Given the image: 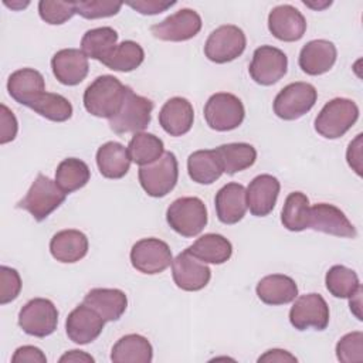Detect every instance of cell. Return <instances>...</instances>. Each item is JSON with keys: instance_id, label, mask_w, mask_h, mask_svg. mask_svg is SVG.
Returning a JSON list of instances; mask_svg holds the SVG:
<instances>
[{"instance_id": "obj_51", "label": "cell", "mask_w": 363, "mask_h": 363, "mask_svg": "<svg viewBox=\"0 0 363 363\" xmlns=\"http://www.w3.org/2000/svg\"><path fill=\"white\" fill-rule=\"evenodd\" d=\"M303 4L305 6H308V7H311V9H313V10H323V9H326V7H329L330 4H332V1H318V3H313V1H306V0H303Z\"/></svg>"}, {"instance_id": "obj_41", "label": "cell", "mask_w": 363, "mask_h": 363, "mask_svg": "<svg viewBox=\"0 0 363 363\" xmlns=\"http://www.w3.org/2000/svg\"><path fill=\"white\" fill-rule=\"evenodd\" d=\"M122 9V3L119 1H108V0H88V1H75L77 14L84 18L95 20L111 17L119 13Z\"/></svg>"}, {"instance_id": "obj_18", "label": "cell", "mask_w": 363, "mask_h": 363, "mask_svg": "<svg viewBox=\"0 0 363 363\" xmlns=\"http://www.w3.org/2000/svg\"><path fill=\"white\" fill-rule=\"evenodd\" d=\"M268 30L281 41H298L306 31V20L303 14L294 6L281 4L269 11Z\"/></svg>"}, {"instance_id": "obj_17", "label": "cell", "mask_w": 363, "mask_h": 363, "mask_svg": "<svg viewBox=\"0 0 363 363\" xmlns=\"http://www.w3.org/2000/svg\"><path fill=\"white\" fill-rule=\"evenodd\" d=\"M105 320L102 316L84 302L72 309L65 320V330L69 340L77 345L94 342L104 330Z\"/></svg>"}, {"instance_id": "obj_49", "label": "cell", "mask_w": 363, "mask_h": 363, "mask_svg": "<svg viewBox=\"0 0 363 363\" xmlns=\"http://www.w3.org/2000/svg\"><path fill=\"white\" fill-rule=\"evenodd\" d=\"M65 362H69V363H94L95 359L91 354H88L82 350L74 349V350H69V352L64 353L60 357V363H65Z\"/></svg>"}, {"instance_id": "obj_44", "label": "cell", "mask_w": 363, "mask_h": 363, "mask_svg": "<svg viewBox=\"0 0 363 363\" xmlns=\"http://www.w3.org/2000/svg\"><path fill=\"white\" fill-rule=\"evenodd\" d=\"M18 130V123L14 113L4 105H0V143L6 145L14 140Z\"/></svg>"}, {"instance_id": "obj_39", "label": "cell", "mask_w": 363, "mask_h": 363, "mask_svg": "<svg viewBox=\"0 0 363 363\" xmlns=\"http://www.w3.org/2000/svg\"><path fill=\"white\" fill-rule=\"evenodd\" d=\"M30 108L52 122H65L72 116L71 102L60 94L44 92Z\"/></svg>"}, {"instance_id": "obj_36", "label": "cell", "mask_w": 363, "mask_h": 363, "mask_svg": "<svg viewBox=\"0 0 363 363\" xmlns=\"http://www.w3.org/2000/svg\"><path fill=\"white\" fill-rule=\"evenodd\" d=\"M309 199L302 191H292L285 199L281 221L289 231H303L309 228Z\"/></svg>"}, {"instance_id": "obj_47", "label": "cell", "mask_w": 363, "mask_h": 363, "mask_svg": "<svg viewBox=\"0 0 363 363\" xmlns=\"http://www.w3.org/2000/svg\"><path fill=\"white\" fill-rule=\"evenodd\" d=\"M346 159L349 166L360 176L362 174V133H359L354 140L349 143Z\"/></svg>"}, {"instance_id": "obj_40", "label": "cell", "mask_w": 363, "mask_h": 363, "mask_svg": "<svg viewBox=\"0 0 363 363\" xmlns=\"http://www.w3.org/2000/svg\"><path fill=\"white\" fill-rule=\"evenodd\" d=\"M38 14L41 20H44L48 24H52V26L64 24L74 14H77L75 1L41 0L38 1Z\"/></svg>"}, {"instance_id": "obj_16", "label": "cell", "mask_w": 363, "mask_h": 363, "mask_svg": "<svg viewBox=\"0 0 363 363\" xmlns=\"http://www.w3.org/2000/svg\"><path fill=\"white\" fill-rule=\"evenodd\" d=\"M309 228L335 237L354 238L357 235L354 225L345 213L333 204L318 203L309 210Z\"/></svg>"}, {"instance_id": "obj_9", "label": "cell", "mask_w": 363, "mask_h": 363, "mask_svg": "<svg viewBox=\"0 0 363 363\" xmlns=\"http://www.w3.org/2000/svg\"><path fill=\"white\" fill-rule=\"evenodd\" d=\"M247 45L244 31L234 24H224L210 33L204 44L206 57L216 64H225L238 58Z\"/></svg>"}, {"instance_id": "obj_48", "label": "cell", "mask_w": 363, "mask_h": 363, "mask_svg": "<svg viewBox=\"0 0 363 363\" xmlns=\"http://www.w3.org/2000/svg\"><path fill=\"white\" fill-rule=\"evenodd\" d=\"M258 362H277V363H285V362H296V357L291 354L289 352L284 349H269L262 356L258 357Z\"/></svg>"}, {"instance_id": "obj_6", "label": "cell", "mask_w": 363, "mask_h": 363, "mask_svg": "<svg viewBox=\"0 0 363 363\" xmlns=\"http://www.w3.org/2000/svg\"><path fill=\"white\" fill-rule=\"evenodd\" d=\"M153 102L142 95H138L129 86L121 109L109 121V128L115 133H139L146 129L152 119Z\"/></svg>"}, {"instance_id": "obj_13", "label": "cell", "mask_w": 363, "mask_h": 363, "mask_svg": "<svg viewBox=\"0 0 363 363\" xmlns=\"http://www.w3.org/2000/svg\"><path fill=\"white\" fill-rule=\"evenodd\" d=\"M289 322L298 330H323L329 325V306L319 294L301 295L289 311Z\"/></svg>"}, {"instance_id": "obj_38", "label": "cell", "mask_w": 363, "mask_h": 363, "mask_svg": "<svg viewBox=\"0 0 363 363\" xmlns=\"http://www.w3.org/2000/svg\"><path fill=\"white\" fill-rule=\"evenodd\" d=\"M325 284L335 298H350L360 288L357 274L345 265L330 267L326 272Z\"/></svg>"}, {"instance_id": "obj_28", "label": "cell", "mask_w": 363, "mask_h": 363, "mask_svg": "<svg viewBox=\"0 0 363 363\" xmlns=\"http://www.w3.org/2000/svg\"><path fill=\"white\" fill-rule=\"evenodd\" d=\"M128 147L119 142H106L96 150V166L106 179H122L130 167Z\"/></svg>"}, {"instance_id": "obj_10", "label": "cell", "mask_w": 363, "mask_h": 363, "mask_svg": "<svg viewBox=\"0 0 363 363\" xmlns=\"http://www.w3.org/2000/svg\"><path fill=\"white\" fill-rule=\"evenodd\" d=\"M57 325L58 311L50 299H30L18 312V326L30 336H50L55 332Z\"/></svg>"}, {"instance_id": "obj_32", "label": "cell", "mask_w": 363, "mask_h": 363, "mask_svg": "<svg viewBox=\"0 0 363 363\" xmlns=\"http://www.w3.org/2000/svg\"><path fill=\"white\" fill-rule=\"evenodd\" d=\"M216 152L223 164V170L227 174H235L241 170H245L251 167L257 160L255 147L244 142L221 145L216 149Z\"/></svg>"}, {"instance_id": "obj_25", "label": "cell", "mask_w": 363, "mask_h": 363, "mask_svg": "<svg viewBox=\"0 0 363 363\" xmlns=\"http://www.w3.org/2000/svg\"><path fill=\"white\" fill-rule=\"evenodd\" d=\"M84 303L95 309L105 322H115L125 313L128 298L116 288H94L84 296Z\"/></svg>"}, {"instance_id": "obj_15", "label": "cell", "mask_w": 363, "mask_h": 363, "mask_svg": "<svg viewBox=\"0 0 363 363\" xmlns=\"http://www.w3.org/2000/svg\"><path fill=\"white\" fill-rule=\"evenodd\" d=\"M172 275L177 288L194 292L207 286L211 278V271L186 248L172 261Z\"/></svg>"}, {"instance_id": "obj_43", "label": "cell", "mask_w": 363, "mask_h": 363, "mask_svg": "<svg viewBox=\"0 0 363 363\" xmlns=\"http://www.w3.org/2000/svg\"><path fill=\"white\" fill-rule=\"evenodd\" d=\"M21 291V278L14 268L0 267V303L6 305L14 301Z\"/></svg>"}, {"instance_id": "obj_11", "label": "cell", "mask_w": 363, "mask_h": 363, "mask_svg": "<svg viewBox=\"0 0 363 363\" xmlns=\"http://www.w3.org/2000/svg\"><path fill=\"white\" fill-rule=\"evenodd\" d=\"M172 261V250L167 242L155 237L136 241L130 250L132 267L142 274H160L170 267Z\"/></svg>"}, {"instance_id": "obj_42", "label": "cell", "mask_w": 363, "mask_h": 363, "mask_svg": "<svg viewBox=\"0 0 363 363\" xmlns=\"http://www.w3.org/2000/svg\"><path fill=\"white\" fill-rule=\"evenodd\" d=\"M336 357L343 363L363 360V333L356 330L345 335L336 343Z\"/></svg>"}, {"instance_id": "obj_20", "label": "cell", "mask_w": 363, "mask_h": 363, "mask_svg": "<svg viewBox=\"0 0 363 363\" xmlns=\"http://www.w3.org/2000/svg\"><path fill=\"white\" fill-rule=\"evenodd\" d=\"M279 189L281 184L272 174H259L254 177L245 189L250 213L255 217L268 216L277 204Z\"/></svg>"}, {"instance_id": "obj_24", "label": "cell", "mask_w": 363, "mask_h": 363, "mask_svg": "<svg viewBox=\"0 0 363 363\" xmlns=\"http://www.w3.org/2000/svg\"><path fill=\"white\" fill-rule=\"evenodd\" d=\"M194 121V111L191 104L182 96H173L164 102L159 112V123L162 129L170 136L186 135Z\"/></svg>"}, {"instance_id": "obj_46", "label": "cell", "mask_w": 363, "mask_h": 363, "mask_svg": "<svg viewBox=\"0 0 363 363\" xmlns=\"http://www.w3.org/2000/svg\"><path fill=\"white\" fill-rule=\"evenodd\" d=\"M11 362L13 363H47V357L45 354L41 352V349L35 347V346H20L16 349L14 354L11 356Z\"/></svg>"}, {"instance_id": "obj_26", "label": "cell", "mask_w": 363, "mask_h": 363, "mask_svg": "<svg viewBox=\"0 0 363 363\" xmlns=\"http://www.w3.org/2000/svg\"><path fill=\"white\" fill-rule=\"evenodd\" d=\"M88 238L79 230H61L50 241L51 255L64 264H72L82 259L88 252Z\"/></svg>"}, {"instance_id": "obj_52", "label": "cell", "mask_w": 363, "mask_h": 363, "mask_svg": "<svg viewBox=\"0 0 363 363\" xmlns=\"http://www.w3.org/2000/svg\"><path fill=\"white\" fill-rule=\"evenodd\" d=\"M4 4H6V6H9V7H11V9H14V10H18V9H24L26 6H28V1H26V3H23V1L9 3V1H6V0H4Z\"/></svg>"}, {"instance_id": "obj_1", "label": "cell", "mask_w": 363, "mask_h": 363, "mask_svg": "<svg viewBox=\"0 0 363 363\" xmlns=\"http://www.w3.org/2000/svg\"><path fill=\"white\" fill-rule=\"evenodd\" d=\"M128 88L113 75H99L86 86L84 106L96 118L111 119L121 109Z\"/></svg>"}, {"instance_id": "obj_19", "label": "cell", "mask_w": 363, "mask_h": 363, "mask_svg": "<svg viewBox=\"0 0 363 363\" xmlns=\"http://www.w3.org/2000/svg\"><path fill=\"white\" fill-rule=\"evenodd\" d=\"M51 68L58 82L74 86L88 75V57L78 48H64L52 55Z\"/></svg>"}, {"instance_id": "obj_14", "label": "cell", "mask_w": 363, "mask_h": 363, "mask_svg": "<svg viewBox=\"0 0 363 363\" xmlns=\"http://www.w3.org/2000/svg\"><path fill=\"white\" fill-rule=\"evenodd\" d=\"M201 30V17L191 9H182L170 14L160 23L150 27L153 37L162 41H187L199 34Z\"/></svg>"}, {"instance_id": "obj_23", "label": "cell", "mask_w": 363, "mask_h": 363, "mask_svg": "<svg viewBox=\"0 0 363 363\" xmlns=\"http://www.w3.org/2000/svg\"><path fill=\"white\" fill-rule=\"evenodd\" d=\"M214 206L217 218L223 224H237L242 220L248 208L245 187L235 182L227 183L216 193Z\"/></svg>"}, {"instance_id": "obj_35", "label": "cell", "mask_w": 363, "mask_h": 363, "mask_svg": "<svg viewBox=\"0 0 363 363\" xmlns=\"http://www.w3.org/2000/svg\"><path fill=\"white\" fill-rule=\"evenodd\" d=\"M143 60V48L132 40H125L121 44H116V47L104 58L102 64L112 71L130 72L136 69Z\"/></svg>"}, {"instance_id": "obj_34", "label": "cell", "mask_w": 363, "mask_h": 363, "mask_svg": "<svg viewBox=\"0 0 363 363\" xmlns=\"http://www.w3.org/2000/svg\"><path fill=\"white\" fill-rule=\"evenodd\" d=\"M118 33L112 27H96L88 30L81 40V51L99 62L116 47Z\"/></svg>"}, {"instance_id": "obj_2", "label": "cell", "mask_w": 363, "mask_h": 363, "mask_svg": "<svg viewBox=\"0 0 363 363\" xmlns=\"http://www.w3.org/2000/svg\"><path fill=\"white\" fill-rule=\"evenodd\" d=\"M359 108L347 98H333L323 105L315 119V130L326 139L343 136L357 121Z\"/></svg>"}, {"instance_id": "obj_4", "label": "cell", "mask_w": 363, "mask_h": 363, "mask_svg": "<svg viewBox=\"0 0 363 363\" xmlns=\"http://www.w3.org/2000/svg\"><path fill=\"white\" fill-rule=\"evenodd\" d=\"M139 182L150 197H164L179 179V164L173 152H164L153 163L139 167Z\"/></svg>"}, {"instance_id": "obj_3", "label": "cell", "mask_w": 363, "mask_h": 363, "mask_svg": "<svg viewBox=\"0 0 363 363\" xmlns=\"http://www.w3.org/2000/svg\"><path fill=\"white\" fill-rule=\"evenodd\" d=\"M65 196L55 182L38 173L24 199L17 203V207L28 211L34 220L43 221L65 201Z\"/></svg>"}, {"instance_id": "obj_22", "label": "cell", "mask_w": 363, "mask_h": 363, "mask_svg": "<svg viewBox=\"0 0 363 363\" xmlns=\"http://www.w3.org/2000/svg\"><path fill=\"white\" fill-rule=\"evenodd\" d=\"M7 91L16 102L30 108L45 92L44 77L34 68L17 69L9 77Z\"/></svg>"}, {"instance_id": "obj_8", "label": "cell", "mask_w": 363, "mask_h": 363, "mask_svg": "<svg viewBox=\"0 0 363 363\" xmlns=\"http://www.w3.org/2000/svg\"><path fill=\"white\" fill-rule=\"evenodd\" d=\"M318 98L316 88L309 82H292L284 86L274 99V112L284 121H295L309 112Z\"/></svg>"}, {"instance_id": "obj_45", "label": "cell", "mask_w": 363, "mask_h": 363, "mask_svg": "<svg viewBox=\"0 0 363 363\" xmlns=\"http://www.w3.org/2000/svg\"><path fill=\"white\" fill-rule=\"evenodd\" d=\"M129 7L136 10L140 14H159L162 11H166L172 6L176 4V1H160V0H138V1H128Z\"/></svg>"}, {"instance_id": "obj_31", "label": "cell", "mask_w": 363, "mask_h": 363, "mask_svg": "<svg viewBox=\"0 0 363 363\" xmlns=\"http://www.w3.org/2000/svg\"><path fill=\"white\" fill-rule=\"evenodd\" d=\"M187 172L190 179L199 184H211L224 173L216 149L193 152L187 159Z\"/></svg>"}, {"instance_id": "obj_5", "label": "cell", "mask_w": 363, "mask_h": 363, "mask_svg": "<svg viewBox=\"0 0 363 363\" xmlns=\"http://www.w3.org/2000/svg\"><path fill=\"white\" fill-rule=\"evenodd\" d=\"M166 220L177 234L196 237L207 224V207L199 197H180L167 207Z\"/></svg>"}, {"instance_id": "obj_7", "label": "cell", "mask_w": 363, "mask_h": 363, "mask_svg": "<svg viewBox=\"0 0 363 363\" xmlns=\"http://www.w3.org/2000/svg\"><path fill=\"white\" fill-rule=\"evenodd\" d=\"M245 116L241 99L228 92L211 95L204 105V119L207 125L218 132H227L238 128Z\"/></svg>"}, {"instance_id": "obj_12", "label": "cell", "mask_w": 363, "mask_h": 363, "mask_svg": "<svg viewBox=\"0 0 363 363\" xmlns=\"http://www.w3.org/2000/svg\"><path fill=\"white\" fill-rule=\"evenodd\" d=\"M288 69L286 54L272 45H261L252 54V61L248 67L251 78L264 86L278 82Z\"/></svg>"}, {"instance_id": "obj_21", "label": "cell", "mask_w": 363, "mask_h": 363, "mask_svg": "<svg viewBox=\"0 0 363 363\" xmlns=\"http://www.w3.org/2000/svg\"><path fill=\"white\" fill-rule=\"evenodd\" d=\"M337 50L329 40H312L306 43L298 58L301 69L308 75H322L336 62Z\"/></svg>"}, {"instance_id": "obj_29", "label": "cell", "mask_w": 363, "mask_h": 363, "mask_svg": "<svg viewBox=\"0 0 363 363\" xmlns=\"http://www.w3.org/2000/svg\"><path fill=\"white\" fill-rule=\"evenodd\" d=\"M189 252L204 264H224L231 258L233 245L221 234L208 233L199 237L190 247Z\"/></svg>"}, {"instance_id": "obj_37", "label": "cell", "mask_w": 363, "mask_h": 363, "mask_svg": "<svg viewBox=\"0 0 363 363\" xmlns=\"http://www.w3.org/2000/svg\"><path fill=\"white\" fill-rule=\"evenodd\" d=\"M128 153L130 160L139 166L153 163L164 153L163 140L153 133H147V132L135 133L129 140Z\"/></svg>"}, {"instance_id": "obj_30", "label": "cell", "mask_w": 363, "mask_h": 363, "mask_svg": "<svg viewBox=\"0 0 363 363\" xmlns=\"http://www.w3.org/2000/svg\"><path fill=\"white\" fill-rule=\"evenodd\" d=\"M153 359L150 342L138 333L122 336L112 347L111 360L115 363H149Z\"/></svg>"}, {"instance_id": "obj_27", "label": "cell", "mask_w": 363, "mask_h": 363, "mask_svg": "<svg viewBox=\"0 0 363 363\" xmlns=\"http://www.w3.org/2000/svg\"><path fill=\"white\" fill-rule=\"evenodd\" d=\"M257 296L267 305H286L298 296L295 281L284 274H272L264 277L257 284Z\"/></svg>"}, {"instance_id": "obj_50", "label": "cell", "mask_w": 363, "mask_h": 363, "mask_svg": "<svg viewBox=\"0 0 363 363\" xmlns=\"http://www.w3.org/2000/svg\"><path fill=\"white\" fill-rule=\"evenodd\" d=\"M360 296H362V286L357 289V292H356L353 296L349 298V299H350V302H349L350 311L356 315V318H357L359 320H362V313H360Z\"/></svg>"}, {"instance_id": "obj_33", "label": "cell", "mask_w": 363, "mask_h": 363, "mask_svg": "<svg viewBox=\"0 0 363 363\" xmlns=\"http://www.w3.org/2000/svg\"><path fill=\"white\" fill-rule=\"evenodd\" d=\"M89 177L88 164L77 157L64 159L55 170V183L65 194L82 189L89 182Z\"/></svg>"}]
</instances>
